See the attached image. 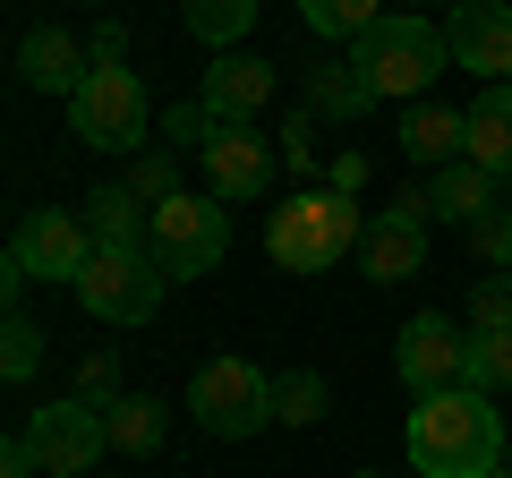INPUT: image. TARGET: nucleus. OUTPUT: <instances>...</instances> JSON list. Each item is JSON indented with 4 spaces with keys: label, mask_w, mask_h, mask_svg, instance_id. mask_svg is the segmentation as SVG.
Masks as SVG:
<instances>
[{
    "label": "nucleus",
    "mask_w": 512,
    "mask_h": 478,
    "mask_svg": "<svg viewBox=\"0 0 512 478\" xmlns=\"http://www.w3.org/2000/svg\"><path fill=\"white\" fill-rule=\"evenodd\" d=\"M495 453H504L495 393L478 385L419 393V410H410V470L419 478H495Z\"/></svg>",
    "instance_id": "obj_1"
},
{
    "label": "nucleus",
    "mask_w": 512,
    "mask_h": 478,
    "mask_svg": "<svg viewBox=\"0 0 512 478\" xmlns=\"http://www.w3.org/2000/svg\"><path fill=\"white\" fill-rule=\"evenodd\" d=\"M350 69L376 86V103H419V94L436 86V69H453V52H444V26L436 18L393 9V18H376L359 43H350Z\"/></svg>",
    "instance_id": "obj_2"
},
{
    "label": "nucleus",
    "mask_w": 512,
    "mask_h": 478,
    "mask_svg": "<svg viewBox=\"0 0 512 478\" xmlns=\"http://www.w3.org/2000/svg\"><path fill=\"white\" fill-rule=\"evenodd\" d=\"M359 239H367V214L342 188H299L291 205L265 214V257H274L282 274H325V265H342Z\"/></svg>",
    "instance_id": "obj_3"
},
{
    "label": "nucleus",
    "mask_w": 512,
    "mask_h": 478,
    "mask_svg": "<svg viewBox=\"0 0 512 478\" xmlns=\"http://www.w3.org/2000/svg\"><path fill=\"white\" fill-rule=\"evenodd\" d=\"M146 120H154V103H146V86H137L128 60L94 69L86 86L69 94V137L94 146V154H146Z\"/></svg>",
    "instance_id": "obj_4"
},
{
    "label": "nucleus",
    "mask_w": 512,
    "mask_h": 478,
    "mask_svg": "<svg viewBox=\"0 0 512 478\" xmlns=\"http://www.w3.org/2000/svg\"><path fill=\"white\" fill-rule=\"evenodd\" d=\"M188 419L205 436H222V444L256 436V427H274V376L256 368V359H239V350H222V359L197 368V385H188Z\"/></svg>",
    "instance_id": "obj_5"
},
{
    "label": "nucleus",
    "mask_w": 512,
    "mask_h": 478,
    "mask_svg": "<svg viewBox=\"0 0 512 478\" xmlns=\"http://www.w3.org/2000/svg\"><path fill=\"white\" fill-rule=\"evenodd\" d=\"M154 265H163L171 282H197L222 265V248H231V214H222V197H197V188H180L171 205H154Z\"/></svg>",
    "instance_id": "obj_6"
},
{
    "label": "nucleus",
    "mask_w": 512,
    "mask_h": 478,
    "mask_svg": "<svg viewBox=\"0 0 512 478\" xmlns=\"http://www.w3.org/2000/svg\"><path fill=\"white\" fill-rule=\"evenodd\" d=\"M9 265H18L26 282H86V265H94V231H86V214H60V205H35V214L18 222V239H9Z\"/></svg>",
    "instance_id": "obj_7"
},
{
    "label": "nucleus",
    "mask_w": 512,
    "mask_h": 478,
    "mask_svg": "<svg viewBox=\"0 0 512 478\" xmlns=\"http://www.w3.org/2000/svg\"><path fill=\"white\" fill-rule=\"evenodd\" d=\"M163 291H171V274L154 257H103V248H94L86 282H77V299H86L94 325H146V316L163 308Z\"/></svg>",
    "instance_id": "obj_8"
},
{
    "label": "nucleus",
    "mask_w": 512,
    "mask_h": 478,
    "mask_svg": "<svg viewBox=\"0 0 512 478\" xmlns=\"http://www.w3.org/2000/svg\"><path fill=\"white\" fill-rule=\"evenodd\" d=\"M26 444H35L43 478H86L94 461L111 453V427H103V410H94V402H52V410L26 419Z\"/></svg>",
    "instance_id": "obj_9"
},
{
    "label": "nucleus",
    "mask_w": 512,
    "mask_h": 478,
    "mask_svg": "<svg viewBox=\"0 0 512 478\" xmlns=\"http://www.w3.org/2000/svg\"><path fill=\"white\" fill-rule=\"evenodd\" d=\"M444 52H453V69L512 86V0H453L444 9Z\"/></svg>",
    "instance_id": "obj_10"
},
{
    "label": "nucleus",
    "mask_w": 512,
    "mask_h": 478,
    "mask_svg": "<svg viewBox=\"0 0 512 478\" xmlns=\"http://www.w3.org/2000/svg\"><path fill=\"white\" fill-rule=\"evenodd\" d=\"M393 376H402L410 393H444L470 376V333L453 325V316H410L402 333H393Z\"/></svg>",
    "instance_id": "obj_11"
},
{
    "label": "nucleus",
    "mask_w": 512,
    "mask_h": 478,
    "mask_svg": "<svg viewBox=\"0 0 512 478\" xmlns=\"http://www.w3.org/2000/svg\"><path fill=\"white\" fill-rule=\"evenodd\" d=\"M197 163H205V197H222V205H256L274 188V146L256 137V120H222Z\"/></svg>",
    "instance_id": "obj_12"
},
{
    "label": "nucleus",
    "mask_w": 512,
    "mask_h": 478,
    "mask_svg": "<svg viewBox=\"0 0 512 478\" xmlns=\"http://www.w3.org/2000/svg\"><path fill=\"white\" fill-rule=\"evenodd\" d=\"M86 77H94V52L77 35H60V26H26L18 35V86L26 94H60V103H69Z\"/></svg>",
    "instance_id": "obj_13"
},
{
    "label": "nucleus",
    "mask_w": 512,
    "mask_h": 478,
    "mask_svg": "<svg viewBox=\"0 0 512 478\" xmlns=\"http://www.w3.org/2000/svg\"><path fill=\"white\" fill-rule=\"evenodd\" d=\"M359 265H367V282H410V274H427V222H410V214H367V239H359Z\"/></svg>",
    "instance_id": "obj_14"
},
{
    "label": "nucleus",
    "mask_w": 512,
    "mask_h": 478,
    "mask_svg": "<svg viewBox=\"0 0 512 478\" xmlns=\"http://www.w3.org/2000/svg\"><path fill=\"white\" fill-rule=\"evenodd\" d=\"M86 231H94L103 257H154V248H146V239H154V214L128 197L120 180H103V188L86 197Z\"/></svg>",
    "instance_id": "obj_15"
},
{
    "label": "nucleus",
    "mask_w": 512,
    "mask_h": 478,
    "mask_svg": "<svg viewBox=\"0 0 512 478\" xmlns=\"http://www.w3.org/2000/svg\"><path fill=\"white\" fill-rule=\"evenodd\" d=\"M197 94L222 111V120H256V111L274 103V69H265L256 52H214V69H205Z\"/></svg>",
    "instance_id": "obj_16"
},
{
    "label": "nucleus",
    "mask_w": 512,
    "mask_h": 478,
    "mask_svg": "<svg viewBox=\"0 0 512 478\" xmlns=\"http://www.w3.org/2000/svg\"><path fill=\"white\" fill-rule=\"evenodd\" d=\"M461 129H470V137H461V154H470L478 171L504 180V171H512V86H487L470 111H461Z\"/></svg>",
    "instance_id": "obj_17"
},
{
    "label": "nucleus",
    "mask_w": 512,
    "mask_h": 478,
    "mask_svg": "<svg viewBox=\"0 0 512 478\" xmlns=\"http://www.w3.org/2000/svg\"><path fill=\"white\" fill-rule=\"evenodd\" d=\"M103 427H111V453L146 461V453H163V427H171V410L154 402V393H120V402H103Z\"/></svg>",
    "instance_id": "obj_18"
},
{
    "label": "nucleus",
    "mask_w": 512,
    "mask_h": 478,
    "mask_svg": "<svg viewBox=\"0 0 512 478\" xmlns=\"http://www.w3.org/2000/svg\"><path fill=\"white\" fill-rule=\"evenodd\" d=\"M427 197H436V214L453 222V231H470L478 214H495V171H478L470 154H461V163L436 171V188H427Z\"/></svg>",
    "instance_id": "obj_19"
},
{
    "label": "nucleus",
    "mask_w": 512,
    "mask_h": 478,
    "mask_svg": "<svg viewBox=\"0 0 512 478\" xmlns=\"http://www.w3.org/2000/svg\"><path fill=\"white\" fill-rule=\"evenodd\" d=\"M308 111H325V120H367V111H376V86H367L350 60H325V69H308Z\"/></svg>",
    "instance_id": "obj_20"
},
{
    "label": "nucleus",
    "mask_w": 512,
    "mask_h": 478,
    "mask_svg": "<svg viewBox=\"0 0 512 478\" xmlns=\"http://www.w3.org/2000/svg\"><path fill=\"white\" fill-rule=\"evenodd\" d=\"M461 137H470V129H461V111H436V103H419V111H410V120H402V154H410V163H461Z\"/></svg>",
    "instance_id": "obj_21"
},
{
    "label": "nucleus",
    "mask_w": 512,
    "mask_h": 478,
    "mask_svg": "<svg viewBox=\"0 0 512 478\" xmlns=\"http://www.w3.org/2000/svg\"><path fill=\"white\" fill-rule=\"evenodd\" d=\"M180 18L205 52H239V35L256 26V0H180Z\"/></svg>",
    "instance_id": "obj_22"
},
{
    "label": "nucleus",
    "mask_w": 512,
    "mask_h": 478,
    "mask_svg": "<svg viewBox=\"0 0 512 478\" xmlns=\"http://www.w3.org/2000/svg\"><path fill=\"white\" fill-rule=\"evenodd\" d=\"M376 18H384V0H299V26L316 43H359Z\"/></svg>",
    "instance_id": "obj_23"
},
{
    "label": "nucleus",
    "mask_w": 512,
    "mask_h": 478,
    "mask_svg": "<svg viewBox=\"0 0 512 478\" xmlns=\"http://www.w3.org/2000/svg\"><path fill=\"white\" fill-rule=\"evenodd\" d=\"M325 410H333V393H325V376H316V368L274 376V419H282V427H316Z\"/></svg>",
    "instance_id": "obj_24"
},
{
    "label": "nucleus",
    "mask_w": 512,
    "mask_h": 478,
    "mask_svg": "<svg viewBox=\"0 0 512 478\" xmlns=\"http://www.w3.org/2000/svg\"><path fill=\"white\" fill-rule=\"evenodd\" d=\"M120 188L146 205V214H154V205H171V197H180V154H171V146H146L137 163H128V180H120Z\"/></svg>",
    "instance_id": "obj_25"
},
{
    "label": "nucleus",
    "mask_w": 512,
    "mask_h": 478,
    "mask_svg": "<svg viewBox=\"0 0 512 478\" xmlns=\"http://www.w3.org/2000/svg\"><path fill=\"white\" fill-rule=\"evenodd\" d=\"M214 129H222V111L205 103V94H197V103L180 94V103L163 111V146H171V154H205V146H214Z\"/></svg>",
    "instance_id": "obj_26"
},
{
    "label": "nucleus",
    "mask_w": 512,
    "mask_h": 478,
    "mask_svg": "<svg viewBox=\"0 0 512 478\" xmlns=\"http://www.w3.org/2000/svg\"><path fill=\"white\" fill-rule=\"evenodd\" d=\"M43 368V325L26 308H9V325H0V376L9 385H26V376Z\"/></svg>",
    "instance_id": "obj_27"
},
{
    "label": "nucleus",
    "mask_w": 512,
    "mask_h": 478,
    "mask_svg": "<svg viewBox=\"0 0 512 478\" xmlns=\"http://www.w3.org/2000/svg\"><path fill=\"white\" fill-rule=\"evenodd\" d=\"M461 385H478V393L512 385V325L504 333H470V376H461Z\"/></svg>",
    "instance_id": "obj_28"
},
{
    "label": "nucleus",
    "mask_w": 512,
    "mask_h": 478,
    "mask_svg": "<svg viewBox=\"0 0 512 478\" xmlns=\"http://www.w3.org/2000/svg\"><path fill=\"white\" fill-rule=\"evenodd\" d=\"M512 325V274H487L470 291V333H504Z\"/></svg>",
    "instance_id": "obj_29"
},
{
    "label": "nucleus",
    "mask_w": 512,
    "mask_h": 478,
    "mask_svg": "<svg viewBox=\"0 0 512 478\" xmlns=\"http://www.w3.org/2000/svg\"><path fill=\"white\" fill-rule=\"evenodd\" d=\"M470 248L495 265V274H504V265H512V205H495V214H478V222H470Z\"/></svg>",
    "instance_id": "obj_30"
},
{
    "label": "nucleus",
    "mask_w": 512,
    "mask_h": 478,
    "mask_svg": "<svg viewBox=\"0 0 512 478\" xmlns=\"http://www.w3.org/2000/svg\"><path fill=\"white\" fill-rule=\"evenodd\" d=\"M282 163L316 171V111H299V120H282Z\"/></svg>",
    "instance_id": "obj_31"
},
{
    "label": "nucleus",
    "mask_w": 512,
    "mask_h": 478,
    "mask_svg": "<svg viewBox=\"0 0 512 478\" xmlns=\"http://www.w3.org/2000/svg\"><path fill=\"white\" fill-rule=\"evenodd\" d=\"M86 52H94V69L128 60V26H120V18H103V26H94V43H86Z\"/></svg>",
    "instance_id": "obj_32"
},
{
    "label": "nucleus",
    "mask_w": 512,
    "mask_h": 478,
    "mask_svg": "<svg viewBox=\"0 0 512 478\" xmlns=\"http://www.w3.org/2000/svg\"><path fill=\"white\" fill-rule=\"evenodd\" d=\"M367 180V154H342V163H333V188H342V197H350V188H359Z\"/></svg>",
    "instance_id": "obj_33"
},
{
    "label": "nucleus",
    "mask_w": 512,
    "mask_h": 478,
    "mask_svg": "<svg viewBox=\"0 0 512 478\" xmlns=\"http://www.w3.org/2000/svg\"><path fill=\"white\" fill-rule=\"evenodd\" d=\"M350 478H384V470H350Z\"/></svg>",
    "instance_id": "obj_34"
}]
</instances>
